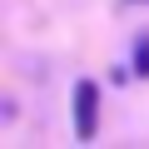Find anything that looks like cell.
I'll list each match as a JSON object with an SVG mask.
<instances>
[{
  "label": "cell",
  "instance_id": "1",
  "mask_svg": "<svg viewBox=\"0 0 149 149\" xmlns=\"http://www.w3.org/2000/svg\"><path fill=\"white\" fill-rule=\"evenodd\" d=\"M70 119H74V139H80V144H90V139L100 134V85H95V80H80V85H74V95H70Z\"/></svg>",
  "mask_w": 149,
  "mask_h": 149
},
{
  "label": "cell",
  "instance_id": "2",
  "mask_svg": "<svg viewBox=\"0 0 149 149\" xmlns=\"http://www.w3.org/2000/svg\"><path fill=\"white\" fill-rule=\"evenodd\" d=\"M129 65H134V74H139V80H149V35H139V40H134Z\"/></svg>",
  "mask_w": 149,
  "mask_h": 149
}]
</instances>
